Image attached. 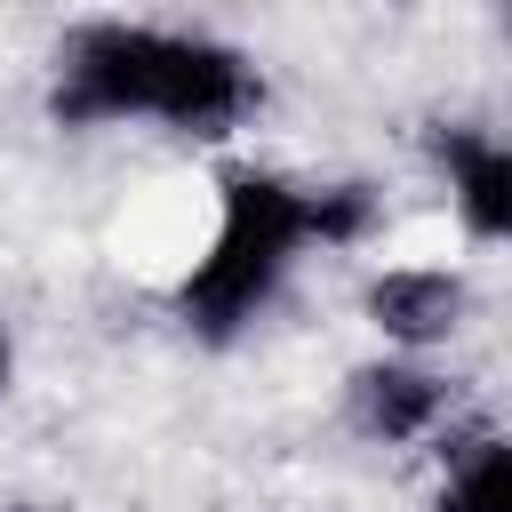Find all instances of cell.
Instances as JSON below:
<instances>
[{"instance_id": "obj_1", "label": "cell", "mask_w": 512, "mask_h": 512, "mask_svg": "<svg viewBox=\"0 0 512 512\" xmlns=\"http://www.w3.org/2000/svg\"><path fill=\"white\" fill-rule=\"evenodd\" d=\"M256 104V72L240 48L208 32H160V24H88L64 48L56 72V120H168V128H232Z\"/></svg>"}, {"instance_id": "obj_2", "label": "cell", "mask_w": 512, "mask_h": 512, "mask_svg": "<svg viewBox=\"0 0 512 512\" xmlns=\"http://www.w3.org/2000/svg\"><path fill=\"white\" fill-rule=\"evenodd\" d=\"M304 240H312V192H296V184H280V176H256V168L224 176L216 240H208V256L192 264L184 296H176L184 320H192L200 336H240V328L272 304V288H280V272L296 264Z\"/></svg>"}, {"instance_id": "obj_3", "label": "cell", "mask_w": 512, "mask_h": 512, "mask_svg": "<svg viewBox=\"0 0 512 512\" xmlns=\"http://www.w3.org/2000/svg\"><path fill=\"white\" fill-rule=\"evenodd\" d=\"M432 152H440V168H448L456 216H464L480 240H512V144H496V136H480V128H440Z\"/></svg>"}, {"instance_id": "obj_4", "label": "cell", "mask_w": 512, "mask_h": 512, "mask_svg": "<svg viewBox=\"0 0 512 512\" xmlns=\"http://www.w3.org/2000/svg\"><path fill=\"white\" fill-rule=\"evenodd\" d=\"M456 304H464V288H456L448 272H384V280L368 288L376 328H384V336H400V344L448 336V328H456Z\"/></svg>"}, {"instance_id": "obj_5", "label": "cell", "mask_w": 512, "mask_h": 512, "mask_svg": "<svg viewBox=\"0 0 512 512\" xmlns=\"http://www.w3.org/2000/svg\"><path fill=\"white\" fill-rule=\"evenodd\" d=\"M432 416H440V376L400 368V360L360 376V424H368V432H384V440H416Z\"/></svg>"}, {"instance_id": "obj_6", "label": "cell", "mask_w": 512, "mask_h": 512, "mask_svg": "<svg viewBox=\"0 0 512 512\" xmlns=\"http://www.w3.org/2000/svg\"><path fill=\"white\" fill-rule=\"evenodd\" d=\"M440 512H512V440L464 456V472L440 488Z\"/></svg>"}, {"instance_id": "obj_7", "label": "cell", "mask_w": 512, "mask_h": 512, "mask_svg": "<svg viewBox=\"0 0 512 512\" xmlns=\"http://www.w3.org/2000/svg\"><path fill=\"white\" fill-rule=\"evenodd\" d=\"M360 232H368V192L360 184L312 192V240H360Z\"/></svg>"}, {"instance_id": "obj_8", "label": "cell", "mask_w": 512, "mask_h": 512, "mask_svg": "<svg viewBox=\"0 0 512 512\" xmlns=\"http://www.w3.org/2000/svg\"><path fill=\"white\" fill-rule=\"evenodd\" d=\"M0 392H8V336H0Z\"/></svg>"}]
</instances>
